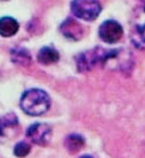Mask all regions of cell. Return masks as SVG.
Instances as JSON below:
<instances>
[{"label": "cell", "instance_id": "15", "mask_svg": "<svg viewBox=\"0 0 145 158\" xmlns=\"http://www.w3.org/2000/svg\"><path fill=\"white\" fill-rule=\"evenodd\" d=\"M80 158H92L91 156H82Z\"/></svg>", "mask_w": 145, "mask_h": 158}, {"label": "cell", "instance_id": "1", "mask_svg": "<svg viewBox=\"0 0 145 158\" xmlns=\"http://www.w3.org/2000/svg\"><path fill=\"white\" fill-rule=\"evenodd\" d=\"M119 49H104L100 47L80 53L76 56L78 71L87 72L95 69L96 66H104L110 60L116 59L119 56Z\"/></svg>", "mask_w": 145, "mask_h": 158}, {"label": "cell", "instance_id": "2", "mask_svg": "<svg viewBox=\"0 0 145 158\" xmlns=\"http://www.w3.org/2000/svg\"><path fill=\"white\" fill-rule=\"evenodd\" d=\"M50 107V98L46 91L41 89H30L20 97V108L31 116L45 114Z\"/></svg>", "mask_w": 145, "mask_h": 158}, {"label": "cell", "instance_id": "14", "mask_svg": "<svg viewBox=\"0 0 145 158\" xmlns=\"http://www.w3.org/2000/svg\"><path fill=\"white\" fill-rule=\"evenodd\" d=\"M140 2H142V6L145 7V0H140Z\"/></svg>", "mask_w": 145, "mask_h": 158}, {"label": "cell", "instance_id": "11", "mask_svg": "<svg viewBox=\"0 0 145 158\" xmlns=\"http://www.w3.org/2000/svg\"><path fill=\"white\" fill-rule=\"evenodd\" d=\"M11 59L15 64L22 65V66H28L31 61L29 52L23 48V47H16L11 50Z\"/></svg>", "mask_w": 145, "mask_h": 158}, {"label": "cell", "instance_id": "12", "mask_svg": "<svg viewBox=\"0 0 145 158\" xmlns=\"http://www.w3.org/2000/svg\"><path fill=\"white\" fill-rule=\"evenodd\" d=\"M84 144H85V140L79 134H71L65 140V146L71 153L78 152L80 148L84 146Z\"/></svg>", "mask_w": 145, "mask_h": 158}, {"label": "cell", "instance_id": "13", "mask_svg": "<svg viewBox=\"0 0 145 158\" xmlns=\"http://www.w3.org/2000/svg\"><path fill=\"white\" fill-rule=\"evenodd\" d=\"M30 145L27 143V141H20L18 143L15 148H13V153H15V156H17V157H25L27 155H29L30 152Z\"/></svg>", "mask_w": 145, "mask_h": 158}, {"label": "cell", "instance_id": "5", "mask_svg": "<svg viewBox=\"0 0 145 158\" xmlns=\"http://www.w3.org/2000/svg\"><path fill=\"white\" fill-rule=\"evenodd\" d=\"M52 137V129L46 123H34L27 129V138L34 144L46 146Z\"/></svg>", "mask_w": 145, "mask_h": 158}, {"label": "cell", "instance_id": "10", "mask_svg": "<svg viewBox=\"0 0 145 158\" xmlns=\"http://www.w3.org/2000/svg\"><path fill=\"white\" fill-rule=\"evenodd\" d=\"M18 125V118L15 114H7L4 116H0V138H6L7 133L13 131L15 127Z\"/></svg>", "mask_w": 145, "mask_h": 158}, {"label": "cell", "instance_id": "7", "mask_svg": "<svg viewBox=\"0 0 145 158\" xmlns=\"http://www.w3.org/2000/svg\"><path fill=\"white\" fill-rule=\"evenodd\" d=\"M60 31L62 32V35L65 37H67L70 40H73V41H78V40L82 39V36H83V28H82V25L76 19H73V18H67V19L65 20L61 24V27H60Z\"/></svg>", "mask_w": 145, "mask_h": 158}, {"label": "cell", "instance_id": "8", "mask_svg": "<svg viewBox=\"0 0 145 158\" xmlns=\"http://www.w3.org/2000/svg\"><path fill=\"white\" fill-rule=\"evenodd\" d=\"M19 30L18 22L12 17H1L0 18V36L11 37L17 34Z\"/></svg>", "mask_w": 145, "mask_h": 158}, {"label": "cell", "instance_id": "9", "mask_svg": "<svg viewBox=\"0 0 145 158\" xmlns=\"http://www.w3.org/2000/svg\"><path fill=\"white\" fill-rule=\"evenodd\" d=\"M59 52L53 47H43L37 53V61L42 65H52L59 61Z\"/></svg>", "mask_w": 145, "mask_h": 158}, {"label": "cell", "instance_id": "6", "mask_svg": "<svg viewBox=\"0 0 145 158\" xmlns=\"http://www.w3.org/2000/svg\"><path fill=\"white\" fill-rule=\"evenodd\" d=\"M139 22L131 29V42L138 49L145 48V7H139Z\"/></svg>", "mask_w": 145, "mask_h": 158}, {"label": "cell", "instance_id": "3", "mask_svg": "<svg viewBox=\"0 0 145 158\" xmlns=\"http://www.w3.org/2000/svg\"><path fill=\"white\" fill-rule=\"evenodd\" d=\"M71 11L75 17L91 22L98 17L102 11V6L97 0H72Z\"/></svg>", "mask_w": 145, "mask_h": 158}, {"label": "cell", "instance_id": "4", "mask_svg": "<svg viewBox=\"0 0 145 158\" xmlns=\"http://www.w3.org/2000/svg\"><path fill=\"white\" fill-rule=\"evenodd\" d=\"M98 35H100V39L106 43H116L122 37L124 29L116 20L109 19L101 24Z\"/></svg>", "mask_w": 145, "mask_h": 158}]
</instances>
